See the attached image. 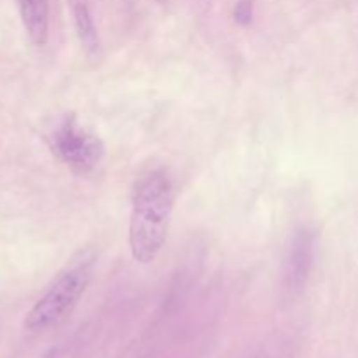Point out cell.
Returning a JSON list of instances; mask_svg holds the SVG:
<instances>
[{
    "label": "cell",
    "instance_id": "1",
    "mask_svg": "<svg viewBox=\"0 0 358 358\" xmlns=\"http://www.w3.org/2000/svg\"><path fill=\"white\" fill-rule=\"evenodd\" d=\"M173 184L163 170L150 171L136 185L129 220V248L140 264L159 255L173 210Z\"/></svg>",
    "mask_w": 358,
    "mask_h": 358
},
{
    "label": "cell",
    "instance_id": "2",
    "mask_svg": "<svg viewBox=\"0 0 358 358\" xmlns=\"http://www.w3.org/2000/svg\"><path fill=\"white\" fill-rule=\"evenodd\" d=\"M93 275V257L80 255L66 266L44 296L34 304L24 318V327L30 332H44L55 327L76 308Z\"/></svg>",
    "mask_w": 358,
    "mask_h": 358
},
{
    "label": "cell",
    "instance_id": "3",
    "mask_svg": "<svg viewBox=\"0 0 358 358\" xmlns=\"http://www.w3.org/2000/svg\"><path fill=\"white\" fill-rule=\"evenodd\" d=\"M52 150L77 171L93 170L103 157V143L100 138L80 128L72 119H65L55 129Z\"/></svg>",
    "mask_w": 358,
    "mask_h": 358
},
{
    "label": "cell",
    "instance_id": "4",
    "mask_svg": "<svg viewBox=\"0 0 358 358\" xmlns=\"http://www.w3.org/2000/svg\"><path fill=\"white\" fill-rule=\"evenodd\" d=\"M315 257V238L310 231L303 229L294 236L292 245L289 250V259H287L285 269V283L287 290L297 292L306 283L308 275H310L311 264Z\"/></svg>",
    "mask_w": 358,
    "mask_h": 358
},
{
    "label": "cell",
    "instance_id": "5",
    "mask_svg": "<svg viewBox=\"0 0 358 358\" xmlns=\"http://www.w3.org/2000/svg\"><path fill=\"white\" fill-rule=\"evenodd\" d=\"M24 28L35 44H44L48 38L49 9L48 0H17Z\"/></svg>",
    "mask_w": 358,
    "mask_h": 358
},
{
    "label": "cell",
    "instance_id": "6",
    "mask_svg": "<svg viewBox=\"0 0 358 358\" xmlns=\"http://www.w3.org/2000/svg\"><path fill=\"white\" fill-rule=\"evenodd\" d=\"M76 28L84 51L87 55H98L100 38H98V31L90 14V9L84 3H77L76 6Z\"/></svg>",
    "mask_w": 358,
    "mask_h": 358
},
{
    "label": "cell",
    "instance_id": "7",
    "mask_svg": "<svg viewBox=\"0 0 358 358\" xmlns=\"http://www.w3.org/2000/svg\"><path fill=\"white\" fill-rule=\"evenodd\" d=\"M234 17L240 24H248L252 21V2L250 0H241L236 7H234Z\"/></svg>",
    "mask_w": 358,
    "mask_h": 358
},
{
    "label": "cell",
    "instance_id": "8",
    "mask_svg": "<svg viewBox=\"0 0 358 358\" xmlns=\"http://www.w3.org/2000/svg\"><path fill=\"white\" fill-rule=\"evenodd\" d=\"M41 358H62V352H59V348H51L49 352H45Z\"/></svg>",
    "mask_w": 358,
    "mask_h": 358
},
{
    "label": "cell",
    "instance_id": "9",
    "mask_svg": "<svg viewBox=\"0 0 358 358\" xmlns=\"http://www.w3.org/2000/svg\"><path fill=\"white\" fill-rule=\"evenodd\" d=\"M161 2H163V0H161Z\"/></svg>",
    "mask_w": 358,
    "mask_h": 358
}]
</instances>
